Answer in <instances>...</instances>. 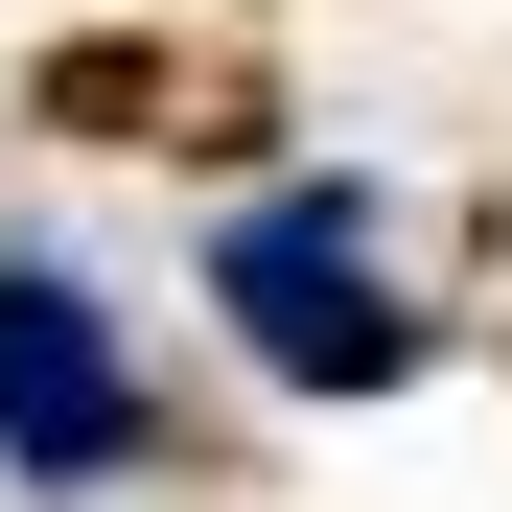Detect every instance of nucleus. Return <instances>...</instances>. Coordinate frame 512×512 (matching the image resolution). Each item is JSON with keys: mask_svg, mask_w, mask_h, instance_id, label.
<instances>
[{"mask_svg": "<svg viewBox=\"0 0 512 512\" xmlns=\"http://www.w3.org/2000/svg\"><path fill=\"white\" fill-rule=\"evenodd\" d=\"M210 303H233V350L280 373V396H373V373H419V303H396V256H373L350 187L233 210V233H210Z\"/></svg>", "mask_w": 512, "mask_h": 512, "instance_id": "nucleus-1", "label": "nucleus"}, {"mask_svg": "<svg viewBox=\"0 0 512 512\" xmlns=\"http://www.w3.org/2000/svg\"><path fill=\"white\" fill-rule=\"evenodd\" d=\"M0 466L24 489H117L140 466V373H117V326L70 256H0Z\"/></svg>", "mask_w": 512, "mask_h": 512, "instance_id": "nucleus-2", "label": "nucleus"}]
</instances>
